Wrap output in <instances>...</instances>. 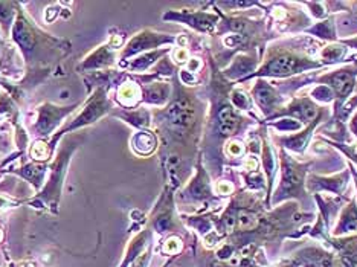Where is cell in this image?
<instances>
[{
  "label": "cell",
  "mask_w": 357,
  "mask_h": 267,
  "mask_svg": "<svg viewBox=\"0 0 357 267\" xmlns=\"http://www.w3.org/2000/svg\"><path fill=\"white\" fill-rule=\"evenodd\" d=\"M68 95H69V93H68L66 91L61 92V98H63V100H66V98H68Z\"/></svg>",
  "instance_id": "8"
},
{
  "label": "cell",
  "mask_w": 357,
  "mask_h": 267,
  "mask_svg": "<svg viewBox=\"0 0 357 267\" xmlns=\"http://www.w3.org/2000/svg\"><path fill=\"white\" fill-rule=\"evenodd\" d=\"M192 107L186 101H177L174 106L169 109V123L176 128H185L192 123Z\"/></svg>",
  "instance_id": "1"
},
{
  "label": "cell",
  "mask_w": 357,
  "mask_h": 267,
  "mask_svg": "<svg viewBox=\"0 0 357 267\" xmlns=\"http://www.w3.org/2000/svg\"><path fill=\"white\" fill-rule=\"evenodd\" d=\"M229 151H231V155H241L243 147H241V145H240L238 142H235V144H231Z\"/></svg>",
  "instance_id": "7"
},
{
  "label": "cell",
  "mask_w": 357,
  "mask_h": 267,
  "mask_svg": "<svg viewBox=\"0 0 357 267\" xmlns=\"http://www.w3.org/2000/svg\"><path fill=\"white\" fill-rule=\"evenodd\" d=\"M235 127H237V118H235L234 112L229 107L223 109L222 113H220V128H222V132L226 133V135H229L235 130Z\"/></svg>",
  "instance_id": "2"
},
{
  "label": "cell",
  "mask_w": 357,
  "mask_h": 267,
  "mask_svg": "<svg viewBox=\"0 0 357 267\" xmlns=\"http://www.w3.org/2000/svg\"><path fill=\"white\" fill-rule=\"evenodd\" d=\"M257 224V220L252 215H241L240 217V226L241 228H252Z\"/></svg>",
  "instance_id": "6"
},
{
  "label": "cell",
  "mask_w": 357,
  "mask_h": 267,
  "mask_svg": "<svg viewBox=\"0 0 357 267\" xmlns=\"http://www.w3.org/2000/svg\"><path fill=\"white\" fill-rule=\"evenodd\" d=\"M296 63L294 59H281V60H277L275 63L271 64V70L273 72V74H289V72H291L295 69Z\"/></svg>",
  "instance_id": "3"
},
{
  "label": "cell",
  "mask_w": 357,
  "mask_h": 267,
  "mask_svg": "<svg viewBox=\"0 0 357 267\" xmlns=\"http://www.w3.org/2000/svg\"><path fill=\"white\" fill-rule=\"evenodd\" d=\"M135 147L137 148V151L141 150V147H147V151L150 153L154 148V139L153 136L150 135H139L136 137V145Z\"/></svg>",
  "instance_id": "4"
},
{
  "label": "cell",
  "mask_w": 357,
  "mask_h": 267,
  "mask_svg": "<svg viewBox=\"0 0 357 267\" xmlns=\"http://www.w3.org/2000/svg\"><path fill=\"white\" fill-rule=\"evenodd\" d=\"M164 250H165V252H168V254L178 252V250H181V241H178L177 238H169V240L165 243Z\"/></svg>",
  "instance_id": "5"
}]
</instances>
